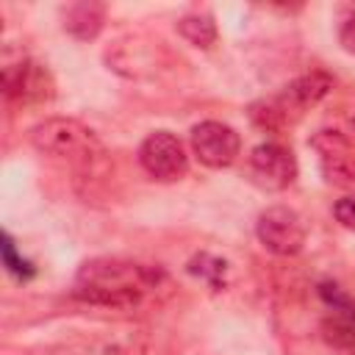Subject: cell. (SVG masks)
Returning a JSON list of instances; mask_svg holds the SVG:
<instances>
[{"label":"cell","instance_id":"11","mask_svg":"<svg viewBox=\"0 0 355 355\" xmlns=\"http://www.w3.org/2000/svg\"><path fill=\"white\" fill-rule=\"evenodd\" d=\"M322 338L347 355H355V302L341 308H327L322 319Z\"/></svg>","mask_w":355,"mask_h":355},{"label":"cell","instance_id":"2","mask_svg":"<svg viewBox=\"0 0 355 355\" xmlns=\"http://www.w3.org/2000/svg\"><path fill=\"white\" fill-rule=\"evenodd\" d=\"M28 139L39 153L75 166H92L103 155V141L97 133L72 116H47L28 130Z\"/></svg>","mask_w":355,"mask_h":355},{"label":"cell","instance_id":"4","mask_svg":"<svg viewBox=\"0 0 355 355\" xmlns=\"http://www.w3.org/2000/svg\"><path fill=\"white\" fill-rule=\"evenodd\" d=\"M311 150L327 183L355 186V119L319 128L311 136Z\"/></svg>","mask_w":355,"mask_h":355},{"label":"cell","instance_id":"7","mask_svg":"<svg viewBox=\"0 0 355 355\" xmlns=\"http://www.w3.org/2000/svg\"><path fill=\"white\" fill-rule=\"evenodd\" d=\"M139 166L158 183H175L189 172L186 144L169 130H153L139 144Z\"/></svg>","mask_w":355,"mask_h":355},{"label":"cell","instance_id":"10","mask_svg":"<svg viewBox=\"0 0 355 355\" xmlns=\"http://www.w3.org/2000/svg\"><path fill=\"white\" fill-rule=\"evenodd\" d=\"M61 25L72 39L92 42V39L100 36V31L105 25V6L103 3H92V0L69 3L64 8V14H61Z\"/></svg>","mask_w":355,"mask_h":355},{"label":"cell","instance_id":"13","mask_svg":"<svg viewBox=\"0 0 355 355\" xmlns=\"http://www.w3.org/2000/svg\"><path fill=\"white\" fill-rule=\"evenodd\" d=\"M178 33L191 44V47H200V50H208L216 44L219 39V31H216V19L211 11H189L183 14L178 22H175Z\"/></svg>","mask_w":355,"mask_h":355},{"label":"cell","instance_id":"9","mask_svg":"<svg viewBox=\"0 0 355 355\" xmlns=\"http://www.w3.org/2000/svg\"><path fill=\"white\" fill-rule=\"evenodd\" d=\"M189 144H191L194 158L208 169H225L241 153V136L236 133V128H230L227 122H219V119L197 122L191 128Z\"/></svg>","mask_w":355,"mask_h":355},{"label":"cell","instance_id":"17","mask_svg":"<svg viewBox=\"0 0 355 355\" xmlns=\"http://www.w3.org/2000/svg\"><path fill=\"white\" fill-rule=\"evenodd\" d=\"M338 42H341V47H344L347 53L355 55V6L349 8V14L344 17V22H341V28H338Z\"/></svg>","mask_w":355,"mask_h":355},{"label":"cell","instance_id":"14","mask_svg":"<svg viewBox=\"0 0 355 355\" xmlns=\"http://www.w3.org/2000/svg\"><path fill=\"white\" fill-rule=\"evenodd\" d=\"M186 269H189L194 277H200L202 283H208L214 291H222V288L227 286V261H222V258H216V255H211V252H197V255L186 263Z\"/></svg>","mask_w":355,"mask_h":355},{"label":"cell","instance_id":"6","mask_svg":"<svg viewBox=\"0 0 355 355\" xmlns=\"http://www.w3.org/2000/svg\"><path fill=\"white\" fill-rule=\"evenodd\" d=\"M255 236L266 252L280 255V258H291V255L302 252V247L308 241V225L294 208L269 205L258 214Z\"/></svg>","mask_w":355,"mask_h":355},{"label":"cell","instance_id":"12","mask_svg":"<svg viewBox=\"0 0 355 355\" xmlns=\"http://www.w3.org/2000/svg\"><path fill=\"white\" fill-rule=\"evenodd\" d=\"M150 336L139 327H119L100 336L92 347V355H147Z\"/></svg>","mask_w":355,"mask_h":355},{"label":"cell","instance_id":"15","mask_svg":"<svg viewBox=\"0 0 355 355\" xmlns=\"http://www.w3.org/2000/svg\"><path fill=\"white\" fill-rule=\"evenodd\" d=\"M0 258H3V266H6L17 280H31V277L36 275V266L17 250V244H14V239H11L8 230L0 233Z\"/></svg>","mask_w":355,"mask_h":355},{"label":"cell","instance_id":"1","mask_svg":"<svg viewBox=\"0 0 355 355\" xmlns=\"http://www.w3.org/2000/svg\"><path fill=\"white\" fill-rule=\"evenodd\" d=\"M164 280L158 266H147L128 258H92L72 283V297L97 308H136Z\"/></svg>","mask_w":355,"mask_h":355},{"label":"cell","instance_id":"16","mask_svg":"<svg viewBox=\"0 0 355 355\" xmlns=\"http://www.w3.org/2000/svg\"><path fill=\"white\" fill-rule=\"evenodd\" d=\"M333 214H336V219H338L347 230H355V194L341 197V200L333 205Z\"/></svg>","mask_w":355,"mask_h":355},{"label":"cell","instance_id":"3","mask_svg":"<svg viewBox=\"0 0 355 355\" xmlns=\"http://www.w3.org/2000/svg\"><path fill=\"white\" fill-rule=\"evenodd\" d=\"M333 89V78L322 69H311L300 78H294L277 97L261 100L252 105V119L266 128V130H280L283 125H288L291 119L302 116L308 108H313L316 103H322Z\"/></svg>","mask_w":355,"mask_h":355},{"label":"cell","instance_id":"5","mask_svg":"<svg viewBox=\"0 0 355 355\" xmlns=\"http://www.w3.org/2000/svg\"><path fill=\"white\" fill-rule=\"evenodd\" d=\"M0 83H3V94L8 103L42 105L55 97V80L50 69L31 55H19L17 61L6 58L0 69Z\"/></svg>","mask_w":355,"mask_h":355},{"label":"cell","instance_id":"8","mask_svg":"<svg viewBox=\"0 0 355 355\" xmlns=\"http://www.w3.org/2000/svg\"><path fill=\"white\" fill-rule=\"evenodd\" d=\"M250 180L263 191H283L297 180V158L294 153L280 141H261L250 150L247 158Z\"/></svg>","mask_w":355,"mask_h":355}]
</instances>
